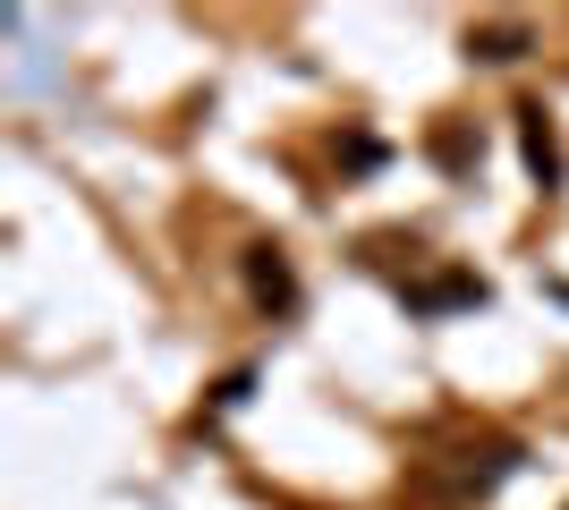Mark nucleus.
<instances>
[{"label":"nucleus","mask_w":569,"mask_h":510,"mask_svg":"<svg viewBox=\"0 0 569 510\" xmlns=\"http://www.w3.org/2000/svg\"><path fill=\"white\" fill-rule=\"evenodd\" d=\"M247 290H256V307H272V316L298 307V272L281 264V247H256V256H247Z\"/></svg>","instance_id":"obj_1"},{"label":"nucleus","mask_w":569,"mask_h":510,"mask_svg":"<svg viewBox=\"0 0 569 510\" xmlns=\"http://www.w3.org/2000/svg\"><path fill=\"white\" fill-rule=\"evenodd\" d=\"M519 137H527V170L552 188V179H561V146H552V128H545V111H536V102L519 111Z\"/></svg>","instance_id":"obj_2"},{"label":"nucleus","mask_w":569,"mask_h":510,"mask_svg":"<svg viewBox=\"0 0 569 510\" xmlns=\"http://www.w3.org/2000/svg\"><path fill=\"white\" fill-rule=\"evenodd\" d=\"M519 43H527L519 26H493V34H485V60H519Z\"/></svg>","instance_id":"obj_3"}]
</instances>
